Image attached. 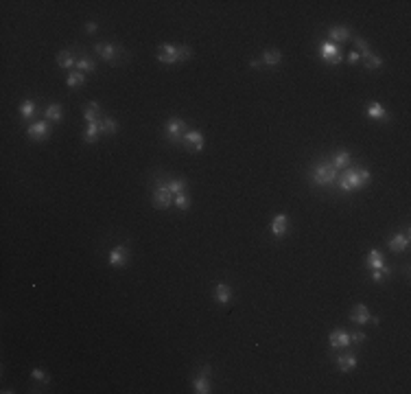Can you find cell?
I'll return each mask as SVG.
<instances>
[{
    "label": "cell",
    "instance_id": "obj_1",
    "mask_svg": "<svg viewBox=\"0 0 411 394\" xmlns=\"http://www.w3.org/2000/svg\"><path fill=\"white\" fill-rule=\"evenodd\" d=\"M370 180H372V173L368 169H346L341 173V178H337V187L346 193H352L368 187Z\"/></svg>",
    "mask_w": 411,
    "mask_h": 394
},
{
    "label": "cell",
    "instance_id": "obj_2",
    "mask_svg": "<svg viewBox=\"0 0 411 394\" xmlns=\"http://www.w3.org/2000/svg\"><path fill=\"white\" fill-rule=\"evenodd\" d=\"M193 51L188 46H175V44H162L160 53H157V62L166 66H173L179 64V62H186L191 60Z\"/></svg>",
    "mask_w": 411,
    "mask_h": 394
},
{
    "label": "cell",
    "instance_id": "obj_3",
    "mask_svg": "<svg viewBox=\"0 0 411 394\" xmlns=\"http://www.w3.org/2000/svg\"><path fill=\"white\" fill-rule=\"evenodd\" d=\"M337 169L333 165H317L315 166V173L313 178H311V184H315V187H333V184H337Z\"/></svg>",
    "mask_w": 411,
    "mask_h": 394
},
{
    "label": "cell",
    "instance_id": "obj_4",
    "mask_svg": "<svg viewBox=\"0 0 411 394\" xmlns=\"http://www.w3.org/2000/svg\"><path fill=\"white\" fill-rule=\"evenodd\" d=\"M164 134L173 145H179L184 140V134H186V123H184L182 119H169L166 121Z\"/></svg>",
    "mask_w": 411,
    "mask_h": 394
},
{
    "label": "cell",
    "instance_id": "obj_5",
    "mask_svg": "<svg viewBox=\"0 0 411 394\" xmlns=\"http://www.w3.org/2000/svg\"><path fill=\"white\" fill-rule=\"evenodd\" d=\"M151 199H153V206L156 208H169L171 204H173V193L169 191V184H157Z\"/></svg>",
    "mask_w": 411,
    "mask_h": 394
},
{
    "label": "cell",
    "instance_id": "obj_6",
    "mask_svg": "<svg viewBox=\"0 0 411 394\" xmlns=\"http://www.w3.org/2000/svg\"><path fill=\"white\" fill-rule=\"evenodd\" d=\"M319 55H322V60L326 62V64H331V66H337V64H341V62H343L339 48H337L333 42H324L322 46H319Z\"/></svg>",
    "mask_w": 411,
    "mask_h": 394
},
{
    "label": "cell",
    "instance_id": "obj_7",
    "mask_svg": "<svg viewBox=\"0 0 411 394\" xmlns=\"http://www.w3.org/2000/svg\"><path fill=\"white\" fill-rule=\"evenodd\" d=\"M350 320L354 324H378V318H374L365 305H356L350 313Z\"/></svg>",
    "mask_w": 411,
    "mask_h": 394
},
{
    "label": "cell",
    "instance_id": "obj_8",
    "mask_svg": "<svg viewBox=\"0 0 411 394\" xmlns=\"http://www.w3.org/2000/svg\"><path fill=\"white\" fill-rule=\"evenodd\" d=\"M182 143L186 145L188 151H201V149H204V145H206V140H204V134H201V131L191 129V131H186V134H184Z\"/></svg>",
    "mask_w": 411,
    "mask_h": 394
},
{
    "label": "cell",
    "instance_id": "obj_9",
    "mask_svg": "<svg viewBox=\"0 0 411 394\" xmlns=\"http://www.w3.org/2000/svg\"><path fill=\"white\" fill-rule=\"evenodd\" d=\"M94 51H97V55L101 57L103 62H110V64H114L120 55V48H116L114 44H97Z\"/></svg>",
    "mask_w": 411,
    "mask_h": 394
},
{
    "label": "cell",
    "instance_id": "obj_10",
    "mask_svg": "<svg viewBox=\"0 0 411 394\" xmlns=\"http://www.w3.org/2000/svg\"><path fill=\"white\" fill-rule=\"evenodd\" d=\"M110 265L112 267H125L127 265V261H129V250L125 246H116V248H112V252H110Z\"/></svg>",
    "mask_w": 411,
    "mask_h": 394
},
{
    "label": "cell",
    "instance_id": "obj_11",
    "mask_svg": "<svg viewBox=\"0 0 411 394\" xmlns=\"http://www.w3.org/2000/svg\"><path fill=\"white\" fill-rule=\"evenodd\" d=\"M26 136H29L31 140H46L48 136H51V125L44 123V121H39V123H33L29 129H26Z\"/></svg>",
    "mask_w": 411,
    "mask_h": 394
},
{
    "label": "cell",
    "instance_id": "obj_12",
    "mask_svg": "<svg viewBox=\"0 0 411 394\" xmlns=\"http://www.w3.org/2000/svg\"><path fill=\"white\" fill-rule=\"evenodd\" d=\"M328 342H331V346L335 348V351L348 348V346H350V333L343 331V329H337V331H333V333L328 335Z\"/></svg>",
    "mask_w": 411,
    "mask_h": 394
},
{
    "label": "cell",
    "instance_id": "obj_13",
    "mask_svg": "<svg viewBox=\"0 0 411 394\" xmlns=\"http://www.w3.org/2000/svg\"><path fill=\"white\" fill-rule=\"evenodd\" d=\"M287 230H289V217L280 212V215H275L274 221H272V234L275 239H282L284 234H287Z\"/></svg>",
    "mask_w": 411,
    "mask_h": 394
},
{
    "label": "cell",
    "instance_id": "obj_14",
    "mask_svg": "<svg viewBox=\"0 0 411 394\" xmlns=\"http://www.w3.org/2000/svg\"><path fill=\"white\" fill-rule=\"evenodd\" d=\"M409 241H411V239H409L407 232H396L394 237H390V241H387V243H390L391 252H405L409 248Z\"/></svg>",
    "mask_w": 411,
    "mask_h": 394
},
{
    "label": "cell",
    "instance_id": "obj_15",
    "mask_svg": "<svg viewBox=\"0 0 411 394\" xmlns=\"http://www.w3.org/2000/svg\"><path fill=\"white\" fill-rule=\"evenodd\" d=\"M83 119H85V123H97V121H101V105H98L97 101H90L88 105L83 107Z\"/></svg>",
    "mask_w": 411,
    "mask_h": 394
},
{
    "label": "cell",
    "instance_id": "obj_16",
    "mask_svg": "<svg viewBox=\"0 0 411 394\" xmlns=\"http://www.w3.org/2000/svg\"><path fill=\"white\" fill-rule=\"evenodd\" d=\"M385 265V259H383V254L378 250H370L368 252V256H365V267L368 270H381V267Z\"/></svg>",
    "mask_w": 411,
    "mask_h": 394
},
{
    "label": "cell",
    "instance_id": "obj_17",
    "mask_svg": "<svg viewBox=\"0 0 411 394\" xmlns=\"http://www.w3.org/2000/svg\"><path fill=\"white\" fill-rule=\"evenodd\" d=\"M230 298H232V291H230V285L228 283H216L215 287V300L219 302V305H228Z\"/></svg>",
    "mask_w": 411,
    "mask_h": 394
},
{
    "label": "cell",
    "instance_id": "obj_18",
    "mask_svg": "<svg viewBox=\"0 0 411 394\" xmlns=\"http://www.w3.org/2000/svg\"><path fill=\"white\" fill-rule=\"evenodd\" d=\"M337 368L341 370V373H350V370L356 368V357L352 355V353H348V355H339L337 357Z\"/></svg>",
    "mask_w": 411,
    "mask_h": 394
},
{
    "label": "cell",
    "instance_id": "obj_19",
    "mask_svg": "<svg viewBox=\"0 0 411 394\" xmlns=\"http://www.w3.org/2000/svg\"><path fill=\"white\" fill-rule=\"evenodd\" d=\"M368 116L370 119H376V121H387V110H385V105H381L378 101H374V103H370L368 105Z\"/></svg>",
    "mask_w": 411,
    "mask_h": 394
},
{
    "label": "cell",
    "instance_id": "obj_20",
    "mask_svg": "<svg viewBox=\"0 0 411 394\" xmlns=\"http://www.w3.org/2000/svg\"><path fill=\"white\" fill-rule=\"evenodd\" d=\"M260 62L269 68H275V66H280V62H282V53L275 51V48H269V51L263 53V60Z\"/></svg>",
    "mask_w": 411,
    "mask_h": 394
},
{
    "label": "cell",
    "instance_id": "obj_21",
    "mask_svg": "<svg viewBox=\"0 0 411 394\" xmlns=\"http://www.w3.org/2000/svg\"><path fill=\"white\" fill-rule=\"evenodd\" d=\"M350 160H352L350 151H337V153H335V158L331 160V165L335 166L337 171H339V169H346V166L350 165Z\"/></svg>",
    "mask_w": 411,
    "mask_h": 394
},
{
    "label": "cell",
    "instance_id": "obj_22",
    "mask_svg": "<svg viewBox=\"0 0 411 394\" xmlns=\"http://www.w3.org/2000/svg\"><path fill=\"white\" fill-rule=\"evenodd\" d=\"M208 377H210V374H204V373H201L199 377H197L195 381H193V388H195L197 394H208V392H212V390H210V381H208Z\"/></svg>",
    "mask_w": 411,
    "mask_h": 394
},
{
    "label": "cell",
    "instance_id": "obj_23",
    "mask_svg": "<svg viewBox=\"0 0 411 394\" xmlns=\"http://www.w3.org/2000/svg\"><path fill=\"white\" fill-rule=\"evenodd\" d=\"M101 134V121H97V123H88V127H85V134H83V140L88 145H92L94 140H97V136Z\"/></svg>",
    "mask_w": 411,
    "mask_h": 394
},
{
    "label": "cell",
    "instance_id": "obj_24",
    "mask_svg": "<svg viewBox=\"0 0 411 394\" xmlns=\"http://www.w3.org/2000/svg\"><path fill=\"white\" fill-rule=\"evenodd\" d=\"M77 64L75 55H72V51H59L57 53V66L59 68H72Z\"/></svg>",
    "mask_w": 411,
    "mask_h": 394
},
{
    "label": "cell",
    "instance_id": "obj_25",
    "mask_svg": "<svg viewBox=\"0 0 411 394\" xmlns=\"http://www.w3.org/2000/svg\"><path fill=\"white\" fill-rule=\"evenodd\" d=\"M328 38L335 40V42H346V40H350V31H348L346 26H333V29L328 31Z\"/></svg>",
    "mask_w": 411,
    "mask_h": 394
},
{
    "label": "cell",
    "instance_id": "obj_26",
    "mask_svg": "<svg viewBox=\"0 0 411 394\" xmlns=\"http://www.w3.org/2000/svg\"><path fill=\"white\" fill-rule=\"evenodd\" d=\"M46 121L48 123H59L61 121V105L59 103H51L46 107Z\"/></svg>",
    "mask_w": 411,
    "mask_h": 394
},
{
    "label": "cell",
    "instance_id": "obj_27",
    "mask_svg": "<svg viewBox=\"0 0 411 394\" xmlns=\"http://www.w3.org/2000/svg\"><path fill=\"white\" fill-rule=\"evenodd\" d=\"M101 134H118V123L112 116H103L101 119Z\"/></svg>",
    "mask_w": 411,
    "mask_h": 394
},
{
    "label": "cell",
    "instance_id": "obj_28",
    "mask_svg": "<svg viewBox=\"0 0 411 394\" xmlns=\"http://www.w3.org/2000/svg\"><path fill=\"white\" fill-rule=\"evenodd\" d=\"M186 187H188L186 180H182V178H173V180L169 182V191L173 193V197H175V195H182V193H186Z\"/></svg>",
    "mask_w": 411,
    "mask_h": 394
},
{
    "label": "cell",
    "instance_id": "obj_29",
    "mask_svg": "<svg viewBox=\"0 0 411 394\" xmlns=\"http://www.w3.org/2000/svg\"><path fill=\"white\" fill-rule=\"evenodd\" d=\"M390 276H391V267H387V265H383L381 270H372V280H374V283H385Z\"/></svg>",
    "mask_w": 411,
    "mask_h": 394
},
{
    "label": "cell",
    "instance_id": "obj_30",
    "mask_svg": "<svg viewBox=\"0 0 411 394\" xmlns=\"http://www.w3.org/2000/svg\"><path fill=\"white\" fill-rule=\"evenodd\" d=\"M85 83V75L83 72H70L68 75V79H66V85H68V88H79V85H83Z\"/></svg>",
    "mask_w": 411,
    "mask_h": 394
},
{
    "label": "cell",
    "instance_id": "obj_31",
    "mask_svg": "<svg viewBox=\"0 0 411 394\" xmlns=\"http://www.w3.org/2000/svg\"><path fill=\"white\" fill-rule=\"evenodd\" d=\"M363 64H365V68H368V70H376V68L383 66V57H378V55H374V53H370V55L363 57Z\"/></svg>",
    "mask_w": 411,
    "mask_h": 394
},
{
    "label": "cell",
    "instance_id": "obj_32",
    "mask_svg": "<svg viewBox=\"0 0 411 394\" xmlns=\"http://www.w3.org/2000/svg\"><path fill=\"white\" fill-rule=\"evenodd\" d=\"M20 116L24 121H29V119H33L35 116V101H24L20 105Z\"/></svg>",
    "mask_w": 411,
    "mask_h": 394
},
{
    "label": "cell",
    "instance_id": "obj_33",
    "mask_svg": "<svg viewBox=\"0 0 411 394\" xmlns=\"http://www.w3.org/2000/svg\"><path fill=\"white\" fill-rule=\"evenodd\" d=\"M77 68H79V72L88 75V72H94L97 64H94V62L90 60V57H81V60H77Z\"/></svg>",
    "mask_w": 411,
    "mask_h": 394
},
{
    "label": "cell",
    "instance_id": "obj_34",
    "mask_svg": "<svg viewBox=\"0 0 411 394\" xmlns=\"http://www.w3.org/2000/svg\"><path fill=\"white\" fill-rule=\"evenodd\" d=\"M173 204L179 208V210H188V208H191V199H188L186 193H182V195H175L173 197Z\"/></svg>",
    "mask_w": 411,
    "mask_h": 394
},
{
    "label": "cell",
    "instance_id": "obj_35",
    "mask_svg": "<svg viewBox=\"0 0 411 394\" xmlns=\"http://www.w3.org/2000/svg\"><path fill=\"white\" fill-rule=\"evenodd\" d=\"M354 46H356V53H359L361 57H365V55H370V46H368V42H365L363 38H354Z\"/></svg>",
    "mask_w": 411,
    "mask_h": 394
},
{
    "label": "cell",
    "instance_id": "obj_36",
    "mask_svg": "<svg viewBox=\"0 0 411 394\" xmlns=\"http://www.w3.org/2000/svg\"><path fill=\"white\" fill-rule=\"evenodd\" d=\"M31 377H33L35 381H42V383H48V381H51V377H48V374L44 373L42 368H33V370H31Z\"/></svg>",
    "mask_w": 411,
    "mask_h": 394
},
{
    "label": "cell",
    "instance_id": "obj_37",
    "mask_svg": "<svg viewBox=\"0 0 411 394\" xmlns=\"http://www.w3.org/2000/svg\"><path fill=\"white\" fill-rule=\"evenodd\" d=\"M363 342H365L363 331H354V333H350V344H363Z\"/></svg>",
    "mask_w": 411,
    "mask_h": 394
},
{
    "label": "cell",
    "instance_id": "obj_38",
    "mask_svg": "<svg viewBox=\"0 0 411 394\" xmlns=\"http://www.w3.org/2000/svg\"><path fill=\"white\" fill-rule=\"evenodd\" d=\"M359 60H361V55L356 51H350L348 53V64H359Z\"/></svg>",
    "mask_w": 411,
    "mask_h": 394
},
{
    "label": "cell",
    "instance_id": "obj_39",
    "mask_svg": "<svg viewBox=\"0 0 411 394\" xmlns=\"http://www.w3.org/2000/svg\"><path fill=\"white\" fill-rule=\"evenodd\" d=\"M85 31H88V33H97V24H94V22H88V24H85Z\"/></svg>",
    "mask_w": 411,
    "mask_h": 394
},
{
    "label": "cell",
    "instance_id": "obj_40",
    "mask_svg": "<svg viewBox=\"0 0 411 394\" xmlns=\"http://www.w3.org/2000/svg\"><path fill=\"white\" fill-rule=\"evenodd\" d=\"M250 66H252V68H260V66H263V62H260V60H252Z\"/></svg>",
    "mask_w": 411,
    "mask_h": 394
}]
</instances>
